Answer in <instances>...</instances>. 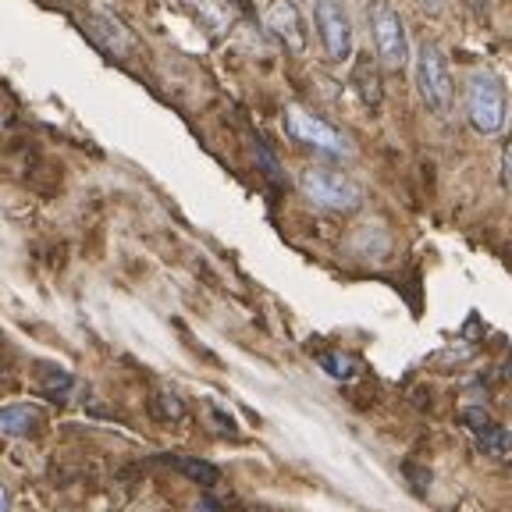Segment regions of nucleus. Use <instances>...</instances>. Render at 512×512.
Returning <instances> with one entry per match:
<instances>
[{"instance_id":"f257e3e1","label":"nucleus","mask_w":512,"mask_h":512,"mask_svg":"<svg viewBox=\"0 0 512 512\" xmlns=\"http://www.w3.org/2000/svg\"><path fill=\"white\" fill-rule=\"evenodd\" d=\"M505 114H509L505 82L488 68L466 75V118L480 136H498L505 128Z\"/></svg>"},{"instance_id":"f03ea898","label":"nucleus","mask_w":512,"mask_h":512,"mask_svg":"<svg viewBox=\"0 0 512 512\" xmlns=\"http://www.w3.org/2000/svg\"><path fill=\"white\" fill-rule=\"evenodd\" d=\"M416 93L434 118H448L456 111L452 68H448V57L441 54V47H434V43H420V50H416Z\"/></svg>"},{"instance_id":"7ed1b4c3","label":"nucleus","mask_w":512,"mask_h":512,"mask_svg":"<svg viewBox=\"0 0 512 512\" xmlns=\"http://www.w3.org/2000/svg\"><path fill=\"white\" fill-rule=\"evenodd\" d=\"M299 189L313 207L331 210V214H349L363 207V185L335 168H306L299 175Z\"/></svg>"},{"instance_id":"20e7f679","label":"nucleus","mask_w":512,"mask_h":512,"mask_svg":"<svg viewBox=\"0 0 512 512\" xmlns=\"http://www.w3.org/2000/svg\"><path fill=\"white\" fill-rule=\"evenodd\" d=\"M370 32H374L377 61L392 72H402L409 64V36L392 0H370Z\"/></svg>"},{"instance_id":"39448f33","label":"nucleus","mask_w":512,"mask_h":512,"mask_svg":"<svg viewBox=\"0 0 512 512\" xmlns=\"http://www.w3.org/2000/svg\"><path fill=\"white\" fill-rule=\"evenodd\" d=\"M285 125L288 132L299 139V143L313 146V150L320 153H331V157H352V143L338 132L335 125H328L324 118H317L313 111H306V107L292 104L285 111Z\"/></svg>"},{"instance_id":"423d86ee","label":"nucleus","mask_w":512,"mask_h":512,"mask_svg":"<svg viewBox=\"0 0 512 512\" xmlns=\"http://www.w3.org/2000/svg\"><path fill=\"white\" fill-rule=\"evenodd\" d=\"M313 25L324 43L331 64H345L352 57V22L342 0H317L313 4Z\"/></svg>"},{"instance_id":"0eeeda50","label":"nucleus","mask_w":512,"mask_h":512,"mask_svg":"<svg viewBox=\"0 0 512 512\" xmlns=\"http://www.w3.org/2000/svg\"><path fill=\"white\" fill-rule=\"evenodd\" d=\"M267 29H271L274 36H278V43H285L292 54H306V25L292 0H271V8H267Z\"/></svg>"},{"instance_id":"6e6552de","label":"nucleus","mask_w":512,"mask_h":512,"mask_svg":"<svg viewBox=\"0 0 512 512\" xmlns=\"http://www.w3.org/2000/svg\"><path fill=\"white\" fill-rule=\"evenodd\" d=\"M352 89H356V96H360L367 107H381L384 79H381V68H377L374 57L363 54L360 61H356V68H352Z\"/></svg>"},{"instance_id":"1a4fd4ad","label":"nucleus","mask_w":512,"mask_h":512,"mask_svg":"<svg viewBox=\"0 0 512 512\" xmlns=\"http://www.w3.org/2000/svg\"><path fill=\"white\" fill-rule=\"evenodd\" d=\"M349 249H356V256H363V260H377V256L392 249V235H388V228L381 221H367L360 228H352Z\"/></svg>"},{"instance_id":"9d476101","label":"nucleus","mask_w":512,"mask_h":512,"mask_svg":"<svg viewBox=\"0 0 512 512\" xmlns=\"http://www.w3.org/2000/svg\"><path fill=\"white\" fill-rule=\"evenodd\" d=\"M89 32L100 47H107L111 54H128L132 50V36L121 22H114L111 15H93L89 18Z\"/></svg>"},{"instance_id":"9b49d317","label":"nucleus","mask_w":512,"mask_h":512,"mask_svg":"<svg viewBox=\"0 0 512 512\" xmlns=\"http://www.w3.org/2000/svg\"><path fill=\"white\" fill-rule=\"evenodd\" d=\"M36 420H40V409L36 406H29V402H11V406L0 409V434H4V438H25V434H32Z\"/></svg>"},{"instance_id":"f8f14e48","label":"nucleus","mask_w":512,"mask_h":512,"mask_svg":"<svg viewBox=\"0 0 512 512\" xmlns=\"http://www.w3.org/2000/svg\"><path fill=\"white\" fill-rule=\"evenodd\" d=\"M164 463H171L175 470H182L189 480H196V484H217L221 480V470L217 466H210V463H203V459H164Z\"/></svg>"},{"instance_id":"ddd939ff","label":"nucleus","mask_w":512,"mask_h":512,"mask_svg":"<svg viewBox=\"0 0 512 512\" xmlns=\"http://www.w3.org/2000/svg\"><path fill=\"white\" fill-rule=\"evenodd\" d=\"M480 445H484V452H491V456H509L512 452V431L502 424H495L488 434H480Z\"/></svg>"},{"instance_id":"4468645a","label":"nucleus","mask_w":512,"mask_h":512,"mask_svg":"<svg viewBox=\"0 0 512 512\" xmlns=\"http://www.w3.org/2000/svg\"><path fill=\"white\" fill-rule=\"evenodd\" d=\"M320 367L328 370L331 377H338V381L356 377V363H352L349 356H342V352H324V356H320Z\"/></svg>"},{"instance_id":"2eb2a0df","label":"nucleus","mask_w":512,"mask_h":512,"mask_svg":"<svg viewBox=\"0 0 512 512\" xmlns=\"http://www.w3.org/2000/svg\"><path fill=\"white\" fill-rule=\"evenodd\" d=\"M463 424H466V431H470L473 438H480V434H488L491 427H495V420H491V413L484 406H466L463 409Z\"/></svg>"},{"instance_id":"dca6fc26","label":"nucleus","mask_w":512,"mask_h":512,"mask_svg":"<svg viewBox=\"0 0 512 512\" xmlns=\"http://www.w3.org/2000/svg\"><path fill=\"white\" fill-rule=\"evenodd\" d=\"M153 413H157L160 420H182L185 409L171 392H157V395H153Z\"/></svg>"},{"instance_id":"f3484780","label":"nucleus","mask_w":512,"mask_h":512,"mask_svg":"<svg viewBox=\"0 0 512 512\" xmlns=\"http://www.w3.org/2000/svg\"><path fill=\"white\" fill-rule=\"evenodd\" d=\"M502 185L512 192V128H509V139H505V150H502V171H498Z\"/></svg>"},{"instance_id":"a211bd4d","label":"nucleus","mask_w":512,"mask_h":512,"mask_svg":"<svg viewBox=\"0 0 512 512\" xmlns=\"http://www.w3.org/2000/svg\"><path fill=\"white\" fill-rule=\"evenodd\" d=\"M413 4H416V8H424V11H431V15H434V11H438V8H441V0H413Z\"/></svg>"},{"instance_id":"6ab92c4d","label":"nucleus","mask_w":512,"mask_h":512,"mask_svg":"<svg viewBox=\"0 0 512 512\" xmlns=\"http://www.w3.org/2000/svg\"><path fill=\"white\" fill-rule=\"evenodd\" d=\"M11 509V491L0 484V512H8Z\"/></svg>"}]
</instances>
